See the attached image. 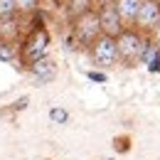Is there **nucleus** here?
Segmentation results:
<instances>
[{
  "mask_svg": "<svg viewBox=\"0 0 160 160\" xmlns=\"http://www.w3.org/2000/svg\"><path fill=\"white\" fill-rule=\"evenodd\" d=\"M47 49H49V32L37 25L32 27V32L22 40V47H20V62L30 69L35 62H40L47 57Z\"/></svg>",
  "mask_w": 160,
  "mask_h": 160,
  "instance_id": "nucleus-1",
  "label": "nucleus"
},
{
  "mask_svg": "<svg viewBox=\"0 0 160 160\" xmlns=\"http://www.w3.org/2000/svg\"><path fill=\"white\" fill-rule=\"evenodd\" d=\"M143 44L145 37L138 30H123L116 37V49H118V62H123L126 67H136L140 64V54H143Z\"/></svg>",
  "mask_w": 160,
  "mask_h": 160,
  "instance_id": "nucleus-2",
  "label": "nucleus"
},
{
  "mask_svg": "<svg viewBox=\"0 0 160 160\" xmlns=\"http://www.w3.org/2000/svg\"><path fill=\"white\" fill-rule=\"evenodd\" d=\"M89 54H91V62H94L96 67H101V69H108V67L118 64V49H116V40H113V37H106V35H101L99 40L91 42Z\"/></svg>",
  "mask_w": 160,
  "mask_h": 160,
  "instance_id": "nucleus-3",
  "label": "nucleus"
},
{
  "mask_svg": "<svg viewBox=\"0 0 160 160\" xmlns=\"http://www.w3.org/2000/svg\"><path fill=\"white\" fill-rule=\"evenodd\" d=\"M96 18H99V25H101V35H106V37H113L116 40L121 32L126 30V25L118 18V10H116V2L113 0H101V8H99V12H96Z\"/></svg>",
  "mask_w": 160,
  "mask_h": 160,
  "instance_id": "nucleus-4",
  "label": "nucleus"
},
{
  "mask_svg": "<svg viewBox=\"0 0 160 160\" xmlns=\"http://www.w3.org/2000/svg\"><path fill=\"white\" fill-rule=\"evenodd\" d=\"M74 37L81 42V44H86V47H91V42L99 40L101 37V25H99V18H96V12H84L77 18L74 22Z\"/></svg>",
  "mask_w": 160,
  "mask_h": 160,
  "instance_id": "nucleus-5",
  "label": "nucleus"
},
{
  "mask_svg": "<svg viewBox=\"0 0 160 160\" xmlns=\"http://www.w3.org/2000/svg\"><path fill=\"white\" fill-rule=\"evenodd\" d=\"M136 30H143V32H153L160 25V2L158 0H143L138 10V18H136Z\"/></svg>",
  "mask_w": 160,
  "mask_h": 160,
  "instance_id": "nucleus-6",
  "label": "nucleus"
},
{
  "mask_svg": "<svg viewBox=\"0 0 160 160\" xmlns=\"http://www.w3.org/2000/svg\"><path fill=\"white\" fill-rule=\"evenodd\" d=\"M30 74H32V79L37 81L40 86H42V84H49V81L57 77V64L44 57V59L35 62V64L30 67Z\"/></svg>",
  "mask_w": 160,
  "mask_h": 160,
  "instance_id": "nucleus-7",
  "label": "nucleus"
},
{
  "mask_svg": "<svg viewBox=\"0 0 160 160\" xmlns=\"http://www.w3.org/2000/svg\"><path fill=\"white\" fill-rule=\"evenodd\" d=\"M140 2L143 0H116V10H118V18L123 25H133L138 18Z\"/></svg>",
  "mask_w": 160,
  "mask_h": 160,
  "instance_id": "nucleus-8",
  "label": "nucleus"
},
{
  "mask_svg": "<svg viewBox=\"0 0 160 160\" xmlns=\"http://www.w3.org/2000/svg\"><path fill=\"white\" fill-rule=\"evenodd\" d=\"M140 64H145V67H148V72H160V49L150 40H145V44H143Z\"/></svg>",
  "mask_w": 160,
  "mask_h": 160,
  "instance_id": "nucleus-9",
  "label": "nucleus"
},
{
  "mask_svg": "<svg viewBox=\"0 0 160 160\" xmlns=\"http://www.w3.org/2000/svg\"><path fill=\"white\" fill-rule=\"evenodd\" d=\"M49 118H52V123L64 126V123L69 121V111H67V108H62V106H54V108L49 111Z\"/></svg>",
  "mask_w": 160,
  "mask_h": 160,
  "instance_id": "nucleus-10",
  "label": "nucleus"
},
{
  "mask_svg": "<svg viewBox=\"0 0 160 160\" xmlns=\"http://www.w3.org/2000/svg\"><path fill=\"white\" fill-rule=\"evenodd\" d=\"M15 0H0V20H10L15 15Z\"/></svg>",
  "mask_w": 160,
  "mask_h": 160,
  "instance_id": "nucleus-11",
  "label": "nucleus"
},
{
  "mask_svg": "<svg viewBox=\"0 0 160 160\" xmlns=\"http://www.w3.org/2000/svg\"><path fill=\"white\" fill-rule=\"evenodd\" d=\"M12 57H15V47H12L8 40L5 42L0 40V62H10Z\"/></svg>",
  "mask_w": 160,
  "mask_h": 160,
  "instance_id": "nucleus-12",
  "label": "nucleus"
},
{
  "mask_svg": "<svg viewBox=\"0 0 160 160\" xmlns=\"http://www.w3.org/2000/svg\"><path fill=\"white\" fill-rule=\"evenodd\" d=\"M37 5V0H15V8L18 10H32Z\"/></svg>",
  "mask_w": 160,
  "mask_h": 160,
  "instance_id": "nucleus-13",
  "label": "nucleus"
},
{
  "mask_svg": "<svg viewBox=\"0 0 160 160\" xmlns=\"http://www.w3.org/2000/svg\"><path fill=\"white\" fill-rule=\"evenodd\" d=\"M150 42H153V44H155V47L160 49V25L155 27V30H153V40H150Z\"/></svg>",
  "mask_w": 160,
  "mask_h": 160,
  "instance_id": "nucleus-14",
  "label": "nucleus"
},
{
  "mask_svg": "<svg viewBox=\"0 0 160 160\" xmlns=\"http://www.w3.org/2000/svg\"><path fill=\"white\" fill-rule=\"evenodd\" d=\"M86 77H89V79H94V81H106V74H99V72H89Z\"/></svg>",
  "mask_w": 160,
  "mask_h": 160,
  "instance_id": "nucleus-15",
  "label": "nucleus"
},
{
  "mask_svg": "<svg viewBox=\"0 0 160 160\" xmlns=\"http://www.w3.org/2000/svg\"><path fill=\"white\" fill-rule=\"evenodd\" d=\"M25 106H27V96H22V99L15 103V111H20V108H25Z\"/></svg>",
  "mask_w": 160,
  "mask_h": 160,
  "instance_id": "nucleus-16",
  "label": "nucleus"
}]
</instances>
